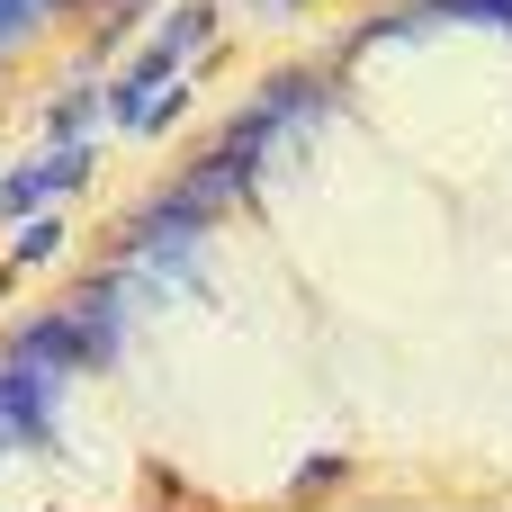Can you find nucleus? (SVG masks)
I'll use <instances>...</instances> for the list:
<instances>
[{"label": "nucleus", "mask_w": 512, "mask_h": 512, "mask_svg": "<svg viewBox=\"0 0 512 512\" xmlns=\"http://www.w3.org/2000/svg\"><path fill=\"white\" fill-rule=\"evenodd\" d=\"M45 9H72V0H0V45H9L18 27H36Z\"/></svg>", "instance_id": "obj_4"}, {"label": "nucleus", "mask_w": 512, "mask_h": 512, "mask_svg": "<svg viewBox=\"0 0 512 512\" xmlns=\"http://www.w3.org/2000/svg\"><path fill=\"white\" fill-rule=\"evenodd\" d=\"M342 477H351V459H342V450H324V459H306V468H297V486H288V495L306 504V495H333Z\"/></svg>", "instance_id": "obj_2"}, {"label": "nucleus", "mask_w": 512, "mask_h": 512, "mask_svg": "<svg viewBox=\"0 0 512 512\" xmlns=\"http://www.w3.org/2000/svg\"><path fill=\"white\" fill-rule=\"evenodd\" d=\"M45 252H63V216H27V225H18V252H9V261H45Z\"/></svg>", "instance_id": "obj_3"}, {"label": "nucleus", "mask_w": 512, "mask_h": 512, "mask_svg": "<svg viewBox=\"0 0 512 512\" xmlns=\"http://www.w3.org/2000/svg\"><path fill=\"white\" fill-rule=\"evenodd\" d=\"M279 9H297V0H279Z\"/></svg>", "instance_id": "obj_6"}, {"label": "nucleus", "mask_w": 512, "mask_h": 512, "mask_svg": "<svg viewBox=\"0 0 512 512\" xmlns=\"http://www.w3.org/2000/svg\"><path fill=\"white\" fill-rule=\"evenodd\" d=\"M171 81H180V54H171V45H153L135 72H117V81H108V117H117V126H135V117H144Z\"/></svg>", "instance_id": "obj_1"}, {"label": "nucleus", "mask_w": 512, "mask_h": 512, "mask_svg": "<svg viewBox=\"0 0 512 512\" xmlns=\"http://www.w3.org/2000/svg\"><path fill=\"white\" fill-rule=\"evenodd\" d=\"M180 108H189V81H171V90H162V99H153V108H144V117H135V126H144V135H162V126H171V117H180Z\"/></svg>", "instance_id": "obj_5"}]
</instances>
